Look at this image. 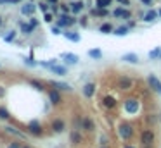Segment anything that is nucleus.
I'll list each match as a JSON object with an SVG mask.
<instances>
[{
    "instance_id": "nucleus-6",
    "label": "nucleus",
    "mask_w": 161,
    "mask_h": 148,
    "mask_svg": "<svg viewBox=\"0 0 161 148\" xmlns=\"http://www.w3.org/2000/svg\"><path fill=\"white\" fill-rule=\"evenodd\" d=\"M147 83H149V86L154 90V91H158L161 95V81L156 78V76H153V74H151L149 78H147Z\"/></svg>"
},
{
    "instance_id": "nucleus-48",
    "label": "nucleus",
    "mask_w": 161,
    "mask_h": 148,
    "mask_svg": "<svg viewBox=\"0 0 161 148\" xmlns=\"http://www.w3.org/2000/svg\"><path fill=\"white\" fill-rule=\"evenodd\" d=\"M125 148H133V146H125Z\"/></svg>"
},
{
    "instance_id": "nucleus-45",
    "label": "nucleus",
    "mask_w": 161,
    "mask_h": 148,
    "mask_svg": "<svg viewBox=\"0 0 161 148\" xmlns=\"http://www.w3.org/2000/svg\"><path fill=\"white\" fill-rule=\"evenodd\" d=\"M118 2H121L123 5H130V2H128V0H118Z\"/></svg>"
},
{
    "instance_id": "nucleus-40",
    "label": "nucleus",
    "mask_w": 161,
    "mask_h": 148,
    "mask_svg": "<svg viewBox=\"0 0 161 148\" xmlns=\"http://www.w3.org/2000/svg\"><path fill=\"white\" fill-rule=\"evenodd\" d=\"M52 33H54V35H61V28H59V26H54V28H52Z\"/></svg>"
},
{
    "instance_id": "nucleus-36",
    "label": "nucleus",
    "mask_w": 161,
    "mask_h": 148,
    "mask_svg": "<svg viewBox=\"0 0 161 148\" xmlns=\"http://www.w3.org/2000/svg\"><path fill=\"white\" fill-rule=\"evenodd\" d=\"M30 24H31L33 28H37V26H38V19L35 17V16H31V17H30Z\"/></svg>"
},
{
    "instance_id": "nucleus-18",
    "label": "nucleus",
    "mask_w": 161,
    "mask_h": 148,
    "mask_svg": "<svg viewBox=\"0 0 161 148\" xmlns=\"http://www.w3.org/2000/svg\"><path fill=\"white\" fill-rule=\"evenodd\" d=\"M94 91H95V85H94V83H88V85H85V88H83V95L88 96V98L94 95Z\"/></svg>"
},
{
    "instance_id": "nucleus-27",
    "label": "nucleus",
    "mask_w": 161,
    "mask_h": 148,
    "mask_svg": "<svg viewBox=\"0 0 161 148\" xmlns=\"http://www.w3.org/2000/svg\"><path fill=\"white\" fill-rule=\"evenodd\" d=\"M88 57H92V59H101V57H102V52H101V50H97V48H94V50H88Z\"/></svg>"
},
{
    "instance_id": "nucleus-12",
    "label": "nucleus",
    "mask_w": 161,
    "mask_h": 148,
    "mask_svg": "<svg viewBox=\"0 0 161 148\" xmlns=\"http://www.w3.org/2000/svg\"><path fill=\"white\" fill-rule=\"evenodd\" d=\"M30 133H33V134H37V136H40L42 134V126L38 124L37 121H33V122H30Z\"/></svg>"
},
{
    "instance_id": "nucleus-15",
    "label": "nucleus",
    "mask_w": 161,
    "mask_h": 148,
    "mask_svg": "<svg viewBox=\"0 0 161 148\" xmlns=\"http://www.w3.org/2000/svg\"><path fill=\"white\" fill-rule=\"evenodd\" d=\"M92 16H95V17H108L109 16V12H108V9H92V12H90Z\"/></svg>"
},
{
    "instance_id": "nucleus-22",
    "label": "nucleus",
    "mask_w": 161,
    "mask_h": 148,
    "mask_svg": "<svg viewBox=\"0 0 161 148\" xmlns=\"http://www.w3.org/2000/svg\"><path fill=\"white\" fill-rule=\"evenodd\" d=\"M128 31H130V26H120V28H116V30L113 31V35H116V36H125Z\"/></svg>"
},
{
    "instance_id": "nucleus-4",
    "label": "nucleus",
    "mask_w": 161,
    "mask_h": 148,
    "mask_svg": "<svg viewBox=\"0 0 161 148\" xmlns=\"http://www.w3.org/2000/svg\"><path fill=\"white\" fill-rule=\"evenodd\" d=\"M113 16H114L116 19H132V12H130V11H127V9H123V7L114 9Z\"/></svg>"
},
{
    "instance_id": "nucleus-37",
    "label": "nucleus",
    "mask_w": 161,
    "mask_h": 148,
    "mask_svg": "<svg viewBox=\"0 0 161 148\" xmlns=\"http://www.w3.org/2000/svg\"><path fill=\"white\" fill-rule=\"evenodd\" d=\"M59 7H61V11H63V14H68V12H69V9H71V7H68L66 4H59Z\"/></svg>"
},
{
    "instance_id": "nucleus-16",
    "label": "nucleus",
    "mask_w": 161,
    "mask_h": 148,
    "mask_svg": "<svg viewBox=\"0 0 161 148\" xmlns=\"http://www.w3.org/2000/svg\"><path fill=\"white\" fill-rule=\"evenodd\" d=\"M19 28H21V31L24 35H31V33H33V30H35L31 24H26V22H23V21H19Z\"/></svg>"
},
{
    "instance_id": "nucleus-19",
    "label": "nucleus",
    "mask_w": 161,
    "mask_h": 148,
    "mask_svg": "<svg viewBox=\"0 0 161 148\" xmlns=\"http://www.w3.org/2000/svg\"><path fill=\"white\" fill-rule=\"evenodd\" d=\"M52 129L56 131V133H63L64 131V122L61 121V119H56V121L52 122Z\"/></svg>"
},
{
    "instance_id": "nucleus-10",
    "label": "nucleus",
    "mask_w": 161,
    "mask_h": 148,
    "mask_svg": "<svg viewBox=\"0 0 161 148\" xmlns=\"http://www.w3.org/2000/svg\"><path fill=\"white\" fill-rule=\"evenodd\" d=\"M82 127H83L85 131H94V129H95V124H94V121H92L90 117H85V119L82 121Z\"/></svg>"
},
{
    "instance_id": "nucleus-20",
    "label": "nucleus",
    "mask_w": 161,
    "mask_h": 148,
    "mask_svg": "<svg viewBox=\"0 0 161 148\" xmlns=\"http://www.w3.org/2000/svg\"><path fill=\"white\" fill-rule=\"evenodd\" d=\"M63 35H64V38L69 40V41H80V35L75 33V31H66V33H63Z\"/></svg>"
},
{
    "instance_id": "nucleus-43",
    "label": "nucleus",
    "mask_w": 161,
    "mask_h": 148,
    "mask_svg": "<svg viewBox=\"0 0 161 148\" xmlns=\"http://www.w3.org/2000/svg\"><path fill=\"white\" fill-rule=\"evenodd\" d=\"M140 4H144V5H151V0H140Z\"/></svg>"
},
{
    "instance_id": "nucleus-13",
    "label": "nucleus",
    "mask_w": 161,
    "mask_h": 148,
    "mask_svg": "<svg viewBox=\"0 0 161 148\" xmlns=\"http://www.w3.org/2000/svg\"><path fill=\"white\" fill-rule=\"evenodd\" d=\"M61 59H64L66 62H69V64H76L78 62V55H75V53H61Z\"/></svg>"
},
{
    "instance_id": "nucleus-26",
    "label": "nucleus",
    "mask_w": 161,
    "mask_h": 148,
    "mask_svg": "<svg viewBox=\"0 0 161 148\" xmlns=\"http://www.w3.org/2000/svg\"><path fill=\"white\" fill-rule=\"evenodd\" d=\"M99 31H101V33H113L114 30H113V26L109 24V22H104V24L99 28Z\"/></svg>"
},
{
    "instance_id": "nucleus-17",
    "label": "nucleus",
    "mask_w": 161,
    "mask_h": 148,
    "mask_svg": "<svg viewBox=\"0 0 161 148\" xmlns=\"http://www.w3.org/2000/svg\"><path fill=\"white\" fill-rule=\"evenodd\" d=\"M121 60H125V62H130V64H137V62H139V57L135 55V53H125V55L121 57Z\"/></svg>"
},
{
    "instance_id": "nucleus-41",
    "label": "nucleus",
    "mask_w": 161,
    "mask_h": 148,
    "mask_svg": "<svg viewBox=\"0 0 161 148\" xmlns=\"http://www.w3.org/2000/svg\"><path fill=\"white\" fill-rule=\"evenodd\" d=\"M7 148H23V146H21V145H19V143H11V145H9Z\"/></svg>"
},
{
    "instance_id": "nucleus-3",
    "label": "nucleus",
    "mask_w": 161,
    "mask_h": 148,
    "mask_svg": "<svg viewBox=\"0 0 161 148\" xmlns=\"http://www.w3.org/2000/svg\"><path fill=\"white\" fill-rule=\"evenodd\" d=\"M140 140H142L144 146H153V143H154V133H153V131H144L142 136H140Z\"/></svg>"
},
{
    "instance_id": "nucleus-11",
    "label": "nucleus",
    "mask_w": 161,
    "mask_h": 148,
    "mask_svg": "<svg viewBox=\"0 0 161 148\" xmlns=\"http://www.w3.org/2000/svg\"><path fill=\"white\" fill-rule=\"evenodd\" d=\"M158 17H159V12H158V11H149L147 14L142 16V19H144L146 22H153L154 19H158Z\"/></svg>"
},
{
    "instance_id": "nucleus-1",
    "label": "nucleus",
    "mask_w": 161,
    "mask_h": 148,
    "mask_svg": "<svg viewBox=\"0 0 161 148\" xmlns=\"http://www.w3.org/2000/svg\"><path fill=\"white\" fill-rule=\"evenodd\" d=\"M116 86L120 90H130L132 86H133V81H132L130 78H127V76H120V78L116 79Z\"/></svg>"
},
{
    "instance_id": "nucleus-23",
    "label": "nucleus",
    "mask_w": 161,
    "mask_h": 148,
    "mask_svg": "<svg viewBox=\"0 0 161 148\" xmlns=\"http://www.w3.org/2000/svg\"><path fill=\"white\" fill-rule=\"evenodd\" d=\"M50 85H52L56 90H71L68 83H57V81H50Z\"/></svg>"
},
{
    "instance_id": "nucleus-49",
    "label": "nucleus",
    "mask_w": 161,
    "mask_h": 148,
    "mask_svg": "<svg viewBox=\"0 0 161 148\" xmlns=\"http://www.w3.org/2000/svg\"><path fill=\"white\" fill-rule=\"evenodd\" d=\"M144 148H153V146H144Z\"/></svg>"
},
{
    "instance_id": "nucleus-39",
    "label": "nucleus",
    "mask_w": 161,
    "mask_h": 148,
    "mask_svg": "<svg viewBox=\"0 0 161 148\" xmlns=\"http://www.w3.org/2000/svg\"><path fill=\"white\" fill-rule=\"evenodd\" d=\"M99 141H101L102 146H106V145H108V138H106V136H101V138H99Z\"/></svg>"
},
{
    "instance_id": "nucleus-30",
    "label": "nucleus",
    "mask_w": 161,
    "mask_h": 148,
    "mask_svg": "<svg viewBox=\"0 0 161 148\" xmlns=\"http://www.w3.org/2000/svg\"><path fill=\"white\" fill-rule=\"evenodd\" d=\"M149 57H151V59H159V57H161V48H154V50H151Z\"/></svg>"
},
{
    "instance_id": "nucleus-34",
    "label": "nucleus",
    "mask_w": 161,
    "mask_h": 148,
    "mask_svg": "<svg viewBox=\"0 0 161 148\" xmlns=\"http://www.w3.org/2000/svg\"><path fill=\"white\" fill-rule=\"evenodd\" d=\"M14 38H16V31H9V35H7V36H4V40L5 41H12Z\"/></svg>"
},
{
    "instance_id": "nucleus-14",
    "label": "nucleus",
    "mask_w": 161,
    "mask_h": 148,
    "mask_svg": "<svg viewBox=\"0 0 161 148\" xmlns=\"http://www.w3.org/2000/svg\"><path fill=\"white\" fill-rule=\"evenodd\" d=\"M49 98H50V102H52L54 105H57L61 102V95H59V91L57 90H50L49 91Z\"/></svg>"
},
{
    "instance_id": "nucleus-24",
    "label": "nucleus",
    "mask_w": 161,
    "mask_h": 148,
    "mask_svg": "<svg viewBox=\"0 0 161 148\" xmlns=\"http://www.w3.org/2000/svg\"><path fill=\"white\" fill-rule=\"evenodd\" d=\"M50 69H52L56 74H59V76H66V72H68V69L63 67V66H54V67H50Z\"/></svg>"
},
{
    "instance_id": "nucleus-33",
    "label": "nucleus",
    "mask_w": 161,
    "mask_h": 148,
    "mask_svg": "<svg viewBox=\"0 0 161 148\" xmlns=\"http://www.w3.org/2000/svg\"><path fill=\"white\" fill-rule=\"evenodd\" d=\"M43 21H45V22H52V21H54L52 12H45V14H43Z\"/></svg>"
},
{
    "instance_id": "nucleus-25",
    "label": "nucleus",
    "mask_w": 161,
    "mask_h": 148,
    "mask_svg": "<svg viewBox=\"0 0 161 148\" xmlns=\"http://www.w3.org/2000/svg\"><path fill=\"white\" fill-rule=\"evenodd\" d=\"M111 2H113V0H97L95 5H97L99 9H108L109 5H111Z\"/></svg>"
},
{
    "instance_id": "nucleus-53",
    "label": "nucleus",
    "mask_w": 161,
    "mask_h": 148,
    "mask_svg": "<svg viewBox=\"0 0 161 148\" xmlns=\"http://www.w3.org/2000/svg\"><path fill=\"white\" fill-rule=\"evenodd\" d=\"M159 59H161V57H159Z\"/></svg>"
},
{
    "instance_id": "nucleus-50",
    "label": "nucleus",
    "mask_w": 161,
    "mask_h": 148,
    "mask_svg": "<svg viewBox=\"0 0 161 148\" xmlns=\"http://www.w3.org/2000/svg\"><path fill=\"white\" fill-rule=\"evenodd\" d=\"M23 148H30V146H23Z\"/></svg>"
},
{
    "instance_id": "nucleus-42",
    "label": "nucleus",
    "mask_w": 161,
    "mask_h": 148,
    "mask_svg": "<svg viewBox=\"0 0 161 148\" xmlns=\"http://www.w3.org/2000/svg\"><path fill=\"white\" fill-rule=\"evenodd\" d=\"M18 2H23V0H5L4 4H18Z\"/></svg>"
},
{
    "instance_id": "nucleus-31",
    "label": "nucleus",
    "mask_w": 161,
    "mask_h": 148,
    "mask_svg": "<svg viewBox=\"0 0 161 148\" xmlns=\"http://www.w3.org/2000/svg\"><path fill=\"white\" fill-rule=\"evenodd\" d=\"M5 131H7V133H11V134H14V136L24 138V134H23V133H19V131H16L14 127H11V126H7V127H5Z\"/></svg>"
},
{
    "instance_id": "nucleus-9",
    "label": "nucleus",
    "mask_w": 161,
    "mask_h": 148,
    "mask_svg": "<svg viewBox=\"0 0 161 148\" xmlns=\"http://www.w3.org/2000/svg\"><path fill=\"white\" fill-rule=\"evenodd\" d=\"M57 26H59V28L71 26V22H69V16H66V14H61L59 17H57Z\"/></svg>"
},
{
    "instance_id": "nucleus-51",
    "label": "nucleus",
    "mask_w": 161,
    "mask_h": 148,
    "mask_svg": "<svg viewBox=\"0 0 161 148\" xmlns=\"http://www.w3.org/2000/svg\"><path fill=\"white\" fill-rule=\"evenodd\" d=\"M158 12H159V16H161V11H158Z\"/></svg>"
},
{
    "instance_id": "nucleus-32",
    "label": "nucleus",
    "mask_w": 161,
    "mask_h": 148,
    "mask_svg": "<svg viewBox=\"0 0 161 148\" xmlns=\"http://www.w3.org/2000/svg\"><path fill=\"white\" fill-rule=\"evenodd\" d=\"M71 141H73V143H80V141H82L80 133H75V131H73V133H71Z\"/></svg>"
},
{
    "instance_id": "nucleus-44",
    "label": "nucleus",
    "mask_w": 161,
    "mask_h": 148,
    "mask_svg": "<svg viewBox=\"0 0 161 148\" xmlns=\"http://www.w3.org/2000/svg\"><path fill=\"white\" fill-rule=\"evenodd\" d=\"M47 2H49V4H50V5H56V4H57V2H59V0H47Z\"/></svg>"
},
{
    "instance_id": "nucleus-46",
    "label": "nucleus",
    "mask_w": 161,
    "mask_h": 148,
    "mask_svg": "<svg viewBox=\"0 0 161 148\" xmlns=\"http://www.w3.org/2000/svg\"><path fill=\"white\" fill-rule=\"evenodd\" d=\"M2 95H4V90H2V88H0V96H2Z\"/></svg>"
},
{
    "instance_id": "nucleus-7",
    "label": "nucleus",
    "mask_w": 161,
    "mask_h": 148,
    "mask_svg": "<svg viewBox=\"0 0 161 148\" xmlns=\"http://www.w3.org/2000/svg\"><path fill=\"white\" fill-rule=\"evenodd\" d=\"M102 104H104V107H108V109H114L116 107V98L111 96V95H106L104 98H102Z\"/></svg>"
},
{
    "instance_id": "nucleus-8",
    "label": "nucleus",
    "mask_w": 161,
    "mask_h": 148,
    "mask_svg": "<svg viewBox=\"0 0 161 148\" xmlns=\"http://www.w3.org/2000/svg\"><path fill=\"white\" fill-rule=\"evenodd\" d=\"M125 109H127V112H130V114H135V112L139 110V102L137 100H127Z\"/></svg>"
},
{
    "instance_id": "nucleus-47",
    "label": "nucleus",
    "mask_w": 161,
    "mask_h": 148,
    "mask_svg": "<svg viewBox=\"0 0 161 148\" xmlns=\"http://www.w3.org/2000/svg\"><path fill=\"white\" fill-rule=\"evenodd\" d=\"M0 26H2V17H0Z\"/></svg>"
},
{
    "instance_id": "nucleus-35",
    "label": "nucleus",
    "mask_w": 161,
    "mask_h": 148,
    "mask_svg": "<svg viewBox=\"0 0 161 148\" xmlns=\"http://www.w3.org/2000/svg\"><path fill=\"white\" fill-rule=\"evenodd\" d=\"M7 117H9V112L4 107H0V119H7Z\"/></svg>"
},
{
    "instance_id": "nucleus-5",
    "label": "nucleus",
    "mask_w": 161,
    "mask_h": 148,
    "mask_svg": "<svg viewBox=\"0 0 161 148\" xmlns=\"http://www.w3.org/2000/svg\"><path fill=\"white\" fill-rule=\"evenodd\" d=\"M132 134H133V131H132L130 124H121L120 126V136L123 138V140H130Z\"/></svg>"
},
{
    "instance_id": "nucleus-29",
    "label": "nucleus",
    "mask_w": 161,
    "mask_h": 148,
    "mask_svg": "<svg viewBox=\"0 0 161 148\" xmlns=\"http://www.w3.org/2000/svg\"><path fill=\"white\" fill-rule=\"evenodd\" d=\"M30 85L33 86L35 90H38V91H43V90H45V88H43V85H42L40 81H37V79H31V81H30Z\"/></svg>"
},
{
    "instance_id": "nucleus-28",
    "label": "nucleus",
    "mask_w": 161,
    "mask_h": 148,
    "mask_svg": "<svg viewBox=\"0 0 161 148\" xmlns=\"http://www.w3.org/2000/svg\"><path fill=\"white\" fill-rule=\"evenodd\" d=\"M50 7H52V5L49 4V2H42V4H38V9H40L42 12H50Z\"/></svg>"
},
{
    "instance_id": "nucleus-2",
    "label": "nucleus",
    "mask_w": 161,
    "mask_h": 148,
    "mask_svg": "<svg viewBox=\"0 0 161 148\" xmlns=\"http://www.w3.org/2000/svg\"><path fill=\"white\" fill-rule=\"evenodd\" d=\"M37 7H38V5H35L33 2H28V4L23 5L19 12H21L23 16H30V17H31V16H35V11H37Z\"/></svg>"
},
{
    "instance_id": "nucleus-38",
    "label": "nucleus",
    "mask_w": 161,
    "mask_h": 148,
    "mask_svg": "<svg viewBox=\"0 0 161 148\" xmlns=\"http://www.w3.org/2000/svg\"><path fill=\"white\" fill-rule=\"evenodd\" d=\"M59 9H61V7H59V4H56V5H52V7H50V12H52V14H56Z\"/></svg>"
},
{
    "instance_id": "nucleus-21",
    "label": "nucleus",
    "mask_w": 161,
    "mask_h": 148,
    "mask_svg": "<svg viewBox=\"0 0 161 148\" xmlns=\"http://www.w3.org/2000/svg\"><path fill=\"white\" fill-rule=\"evenodd\" d=\"M69 7H71L73 14H78V12H82V9H83V2H71Z\"/></svg>"
},
{
    "instance_id": "nucleus-52",
    "label": "nucleus",
    "mask_w": 161,
    "mask_h": 148,
    "mask_svg": "<svg viewBox=\"0 0 161 148\" xmlns=\"http://www.w3.org/2000/svg\"><path fill=\"white\" fill-rule=\"evenodd\" d=\"M102 148H106V146H102Z\"/></svg>"
}]
</instances>
